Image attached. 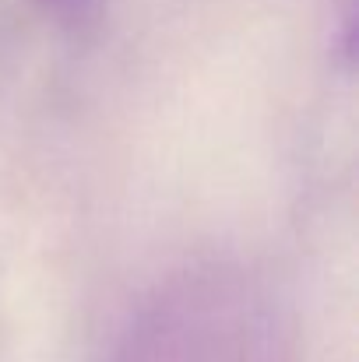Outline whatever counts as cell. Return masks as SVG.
I'll list each match as a JSON object with an SVG mask.
<instances>
[{
  "instance_id": "cell-2",
  "label": "cell",
  "mask_w": 359,
  "mask_h": 362,
  "mask_svg": "<svg viewBox=\"0 0 359 362\" xmlns=\"http://www.w3.org/2000/svg\"><path fill=\"white\" fill-rule=\"evenodd\" d=\"M331 46L342 53L346 67H353L356 57V0H335L331 4Z\"/></svg>"
},
{
  "instance_id": "cell-1",
  "label": "cell",
  "mask_w": 359,
  "mask_h": 362,
  "mask_svg": "<svg viewBox=\"0 0 359 362\" xmlns=\"http://www.w3.org/2000/svg\"><path fill=\"white\" fill-rule=\"evenodd\" d=\"M113 362H303L278 296L237 264L187 267L123 327Z\"/></svg>"
}]
</instances>
